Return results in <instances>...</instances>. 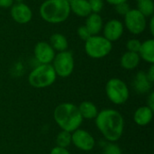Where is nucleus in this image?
Returning a JSON list of instances; mask_svg holds the SVG:
<instances>
[{
  "label": "nucleus",
  "instance_id": "nucleus-8",
  "mask_svg": "<svg viewBox=\"0 0 154 154\" xmlns=\"http://www.w3.org/2000/svg\"><path fill=\"white\" fill-rule=\"evenodd\" d=\"M125 23L127 30L133 34H140L146 28V17L137 9H131L125 15Z\"/></svg>",
  "mask_w": 154,
  "mask_h": 154
},
{
  "label": "nucleus",
  "instance_id": "nucleus-19",
  "mask_svg": "<svg viewBox=\"0 0 154 154\" xmlns=\"http://www.w3.org/2000/svg\"><path fill=\"white\" fill-rule=\"evenodd\" d=\"M80 116L83 119L92 120L95 119L98 114V109L97 106L90 101H83L78 106Z\"/></svg>",
  "mask_w": 154,
  "mask_h": 154
},
{
  "label": "nucleus",
  "instance_id": "nucleus-28",
  "mask_svg": "<svg viewBox=\"0 0 154 154\" xmlns=\"http://www.w3.org/2000/svg\"><path fill=\"white\" fill-rule=\"evenodd\" d=\"M50 154H70L69 152L68 151V149L66 148H61V147H59V146H56L54 148L51 149V153Z\"/></svg>",
  "mask_w": 154,
  "mask_h": 154
},
{
  "label": "nucleus",
  "instance_id": "nucleus-26",
  "mask_svg": "<svg viewBox=\"0 0 154 154\" xmlns=\"http://www.w3.org/2000/svg\"><path fill=\"white\" fill-rule=\"evenodd\" d=\"M115 8H116V11L120 14V15H125L130 10V5L127 2H125V3H121V4H118L116 5H115Z\"/></svg>",
  "mask_w": 154,
  "mask_h": 154
},
{
  "label": "nucleus",
  "instance_id": "nucleus-12",
  "mask_svg": "<svg viewBox=\"0 0 154 154\" xmlns=\"http://www.w3.org/2000/svg\"><path fill=\"white\" fill-rule=\"evenodd\" d=\"M124 33V24L117 19L109 20L104 26V37L109 42L119 40Z\"/></svg>",
  "mask_w": 154,
  "mask_h": 154
},
{
  "label": "nucleus",
  "instance_id": "nucleus-14",
  "mask_svg": "<svg viewBox=\"0 0 154 154\" xmlns=\"http://www.w3.org/2000/svg\"><path fill=\"white\" fill-rule=\"evenodd\" d=\"M153 118V110L149 106H143L137 108L134 114V123L140 126H146L149 125Z\"/></svg>",
  "mask_w": 154,
  "mask_h": 154
},
{
  "label": "nucleus",
  "instance_id": "nucleus-3",
  "mask_svg": "<svg viewBox=\"0 0 154 154\" xmlns=\"http://www.w3.org/2000/svg\"><path fill=\"white\" fill-rule=\"evenodd\" d=\"M40 14L47 23H63L70 14L69 3L68 0H46L40 6Z\"/></svg>",
  "mask_w": 154,
  "mask_h": 154
},
{
  "label": "nucleus",
  "instance_id": "nucleus-5",
  "mask_svg": "<svg viewBox=\"0 0 154 154\" xmlns=\"http://www.w3.org/2000/svg\"><path fill=\"white\" fill-rule=\"evenodd\" d=\"M112 42L104 36L92 35L85 42V51L92 59H102L112 51Z\"/></svg>",
  "mask_w": 154,
  "mask_h": 154
},
{
  "label": "nucleus",
  "instance_id": "nucleus-17",
  "mask_svg": "<svg viewBox=\"0 0 154 154\" xmlns=\"http://www.w3.org/2000/svg\"><path fill=\"white\" fill-rule=\"evenodd\" d=\"M141 59L148 63H154V40L149 39L142 42L141 48L138 52Z\"/></svg>",
  "mask_w": 154,
  "mask_h": 154
},
{
  "label": "nucleus",
  "instance_id": "nucleus-15",
  "mask_svg": "<svg viewBox=\"0 0 154 154\" xmlns=\"http://www.w3.org/2000/svg\"><path fill=\"white\" fill-rule=\"evenodd\" d=\"M85 26L91 35H97L103 28V19L98 14L91 13L88 16H87Z\"/></svg>",
  "mask_w": 154,
  "mask_h": 154
},
{
  "label": "nucleus",
  "instance_id": "nucleus-33",
  "mask_svg": "<svg viewBox=\"0 0 154 154\" xmlns=\"http://www.w3.org/2000/svg\"><path fill=\"white\" fill-rule=\"evenodd\" d=\"M150 32L152 35H154V17L152 16L151 21H150Z\"/></svg>",
  "mask_w": 154,
  "mask_h": 154
},
{
  "label": "nucleus",
  "instance_id": "nucleus-29",
  "mask_svg": "<svg viewBox=\"0 0 154 154\" xmlns=\"http://www.w3.org/2000/svg\"><path fill=\"white\" fill-rule=\"evenodd\" d=\"M147 106L154 111V93L152 91L147 98Z\"/></svg>",
  "mask_w": 154,
  "mask_h": 154
},
{
  "label": "nucleus",
  "instance_id": "nucleus-36",
  "mask_svg": "<svg viewBox=\"0 0 154 154\" xmlns=\"http://www.w3.org/2000/svg\"><path fill=\"white\" fill-rule=\"evenodd\" d=\"M136 1H141V0H136Z\"/></svg>",
  "mask_w": 154,
  "mask_h": 154
},
{
  "label": "nucleus",
  "instance_id": "nucleus-2",
  "mask_svg": "<svg viewBox=\"0 0 154 154\" xmlns=\"http://www.w3.org/2000/svg\"><path fill=\"white\" fill-rule=\"evenodd\" d=\"M53 117L59 127L69 133L79 129L83 122L78 106L72 103H62L57 106L53 112Z\"/></svg>",
  "mask_w": 154,
  "mask_h": 154
},
{
  "label": "nucleus",
  "instance_id": "nucleus-34",
  "mask_svg": "<svg viewBox=\"0 0 154 154\" xmlns=\"http://www.w3.org/2000/svg\"><path fill=\"white\" fill-rule=\"evenodd\" d=\"M14 1H15L16 3H23V0H14Z\"/></svg>",
  "mask_w": 154,
  "mask_h": 154
},
{
  "label": "nucleus",
  "instance_id": "nucleus-27",
  "mask_svg": "<svg viewBox=\"0 0 154 154\" xmlns=\"http://www.w3.org/2000/svg\"><path fill=\"white\" fill-rule=\"evenodd\" d=\"M78 35H79V37L81 40H83V41H85V42H86L90 36H92L85 25H81V26H79V27L78 28Z\"/></svg>",
  "mask_w": 154,
  "mask_h": 154
},
{
  "label": "nucleus",
  "instance_id": "nucleus-31",
  "mask_svg": "<svg viewBox=\"0 0 154 154\" xmlns=\"http://www.w3.org/2000/svg\"><path fill=\"white\" fill-rule=\"evenodd\" d=\"M14 0H0V7L1 8H9L13 5Z\"/></svg>",
  "mask_w": 154,
  "mask_h": 154
},
{
  "label": "nucleus",
  "instance_id": "nucleus-9",
  "mask_svg": "<svg viewBox=\"0 0 154 154\" xmlns=\"http://www.w3.org/2000/svg\"><path fill=\"white\" fill-rule=\"evenodd\" d=\"M71 143H73L75 147L80 151L89 152L94 149L96 141L88 131L77 129L71 134Z\"/></svg>",
  "mask_w": 154,
  "mask_h": 154
},
{
  "label": "nucleus",
  "instance_id": "nucleus-32",
  "mask_svg": "<svg viewBox=\"0 0 154 154\" xmlns=\"http://www.w3.org/2000/svg\"><path fill=\"white\" fill-rule=\"evenodd\" d=\"M108 4L110 5H116L118 4H121V3H125V2H127L128 0H106Z\"/></svg>",
  "mask_w": 154,
  "mask_h": 154
},
{
  "label": "nucleus",
  "instance_id": "nucleus-18",
  "mask_svg": "<svg viewBox=\"0 0 154 154\" xmlns=\"http://www.w3.org/2000/svg\"><path fill=\"white\" fill-rule=\"evenodd\" d=\"M140 56L136 52H132V51H126L124 53L121 57L120 63L123 69H127V70H132L134 69L135 68L138 67L140 63Z\"/></svg>",
  "mask_w": 154,
  "mask_h": 154
},
{
  "label": "nucleus",
  "instance_id": "nucleus-23",
  "mask_svg": "<svg viewBox=\"0 0 154 154\" xmlns=\"http://www.w3.org/2000/svg\"><path fill=\"white\" fill-rule=\"evenodd\" d=\"M88 4L90 6L91 13H95V14L100 13L104 7L103 0H88Z\"/></svg>",
  "mask_w": 154,
  "mask_h": 154
},
{
  "label": "nucleus",
  "instance_id": "nucleus-1",
  "mask_svg": "<svg viewBox=\"0 0 154 154\" xmlns=\"http://www.w3.org/2000/svg\"><path fill=\"white\" fill-rule=\"evenodd\" d=\"M96 119V125L102 135L110 143L118 141L125 128L123 116L115 109H104L98 112Z\"/></svg>",
  "mask_w": 154,
  "mask_h": 154
},
{
  "label": "nucleus",
  "instance_id": "nucleus-10",
  "mask_svg": "<svg viewBox=\"0 0 154 154\" xmlns=\"http://www.w3.org/2000/svg\"><path fill=\"white\" fill-rule=\"evenodd\" d=\"M55 51L46 42H39L34 47V57L41 64H51L55 57Z\"/></svg>",
  "mask_w": 154,
  "mask_h": 154
},
{
  "label": "nucleus",
  "instance_id": "nucleus-20",
  "mask_svg": "<svg viewBox=\"0 0 154 154\" xmlns=\"http://www.w3.org/2000/svg\"><path fill=\"white\" fill-rule=\"evenodd\" d=\"M50 45L54 51L59 52L67 51L69 43L67 38L61 33H53L50 38Z\"/></svg>",
  "mask_w": 154,
  "mask_h": 154
},
{
  "label": "nucleus",
  "instance_id": "nucleus-16",
  "mask_svg": "<svg viewBox=\"0 0 154 154\" xmlns=\"http://www.w3.org/2000/svg\"><path fill=\"white\" fill-rule=\"evenodd\" d=\"M70 12L79 17H87L91 14L88 0H72L69 2Z\"/></svg>",
  "mask_w": 154,
  "mask_h": 154
},
{
  "label": "nucleus",
  "instance_id": "nucleus-22",
  "mask_svg": "<svg viewBox=\"0 0 154 154\" xmlns=\"http://www.w3.org/2000/svg\"><path fill=\"white\" fill-rule=\"evenodd\" d=\"M57 146L61 148H68L71 144V133L61 131L58 134L56 137Z\"/></svg>",
  "mask_w": 154,
  "mask_h": 154
},
{
  "label": "nucleus",
  "instance_id": "nucleus-13",
  "mask_svg": "<svg viewBox=\"0 0 154 154\" xmlns=\"http://www.w3.org/2000/svg\"><path fill=\"white\" fill-rule=\"evenodd\" d=\"M133 87L138 94H146L152 89V83L147 78L146 72L139 71L133 80Z\"/></svg>",
  "mask_w": 154,
  "mask_h": 154
},
{
  "label": "nucleus",
  "instance_id": "nucleus-7",
  "mask_svg": "<svg viewBox=\"0 0 154 154\" xmlns=\"http://www.w3.org/2000/svg\"><path fill=\"white\" fill-rule=\"evenodd\" d=\"M52 67L57 76L60 78H68L74 69V58L70 51H64L55 55Z\"/></svg>",
  "mask_w": 154,
  "mask_h": 154
},
{
  "label": "nucleus",
  "instance_id": "nucleus-11",
  "mask_svg": "<svg viewBox=\"0 0 154 154\" xmlns=\"http://www.w3.org/2000/svg\"><path fill=\"white\" fill-rule=\"evenodd\" d=\"M12 18L20 24L28 23L32 18L31 8L24 3H16L11 6Z\"/></svg>",
  "mask_w": 154,
  "mask_h": 154
},
{
  "label": "nucleus",
  "instance_id": "nucleus-21",
  "mask_svg": "<svg viewBox=\"0 0 154 154\" xmlns=\"http://www.w3.org/2000/svg\"><path fill=\"white\" fill-rule=\"evenodd\" d=\"M137 10L141 12L145 17L152 16L154 13V3L152 0H141L138 1Z\"/></svg>",
  "mask_w": 154,
  "mask_h": 154
},
{
  "label": "nucleus",
  "instance_id": "nucleus-30",
  "mask_svg": "<svg viewBox=\"0 0 154 154\" xmlns=\"http://www.w3.org/2000/svg\"><path fill=\"white\" fill-rule=\"evenodd\" d=\"M146 75H147V78L149 79V80L153 83L154 82V65L152 64V66L150 67L149 70L146 72Z\"/></svg>",
  "mask_w": 154,
  "mask_h": 154
},
{
  "label": "nucleus",
  "instance_id": "nucleus-25",
  "mask_svg": "<svg viewBox=\"0 0 154 154\" xmlns=\"http://www.w3.org/2000/svg\"><path fill=\"white\" fill-rule=\"evenodd\" d=\"M103 154H122V151L117 144L114 143H109L104 148Z\"/></svg>",
  "mask_w": 154,
  "mask_h": 154
},
{
  "label": "nucleus",
  "instance_id": "nucleus-35",
  "mask_svg": "<svg viewBox=\"0 0 154 154\" xmlns=\"http://www.w3.org/2000/svg\"><path fill=\"white\" fill-rule=\"evenodd\" d=\"M71 1H72V0H68V2H69H69H71Z\"/></svg>",
  "mask_w": 154,
  "mask_h": 154
},
{
  "label": "nucleus",
  "instance_id": "nucleus-4",
  "mask_svg": "<svg viewBox=\"0 0 154 154\" xmlns=\"http://www.w3.org/2000/svg\"><path fill=\"white\" fill-rule=\"evenodd\" d=\"M56 78L57 75L51 64H40L30 72L28 82L35 88H44L51 86Z\"/></svg>",
  "mask_w": 154,
  "mask_h": 154
},
{
  "label": "nucleus",
  "instance_id": "nucleus-24",
  "mask_svg": "<svg viewBox=\"0 0 154 154\" xmlns=\"http://www.w3.org/2000/svg\"><path fill=\"white\" fill-rule=\"evenodd\" d=\"M141 44L142 42L138 40V39H131L127 42L126 43V48L128 50V51H132V52H139V50L141 48Z\"/></svg>",
  "mask_w": 154,
  "mask_h": 154
},
{
  "label": "nucleus",
  "instance_id": "nucleus-6",
  "mask_svg": "<svg viewBox=\"0 0 154 154\" xmlns=\"http://www.w3.org/2000/svg\"><path fill=\"white\" fill-rule=\"evenodd\" d=\"M106 93L108 99L115 105H123L129 98V89L125 81L120 79H111L106 82Z\"/></svg>",
  "mask_w": 154,
  "mask_h": 154
}]
</instances>
